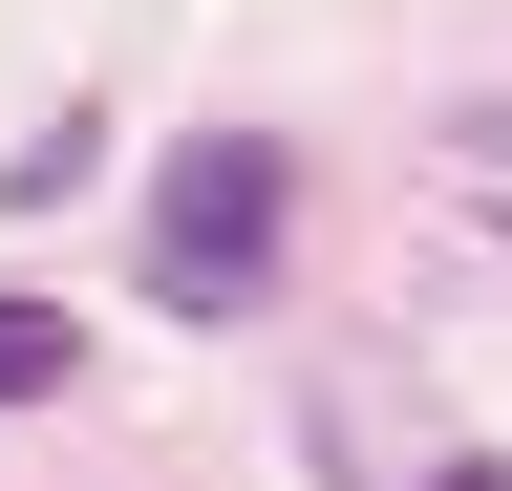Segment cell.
<instances>
[{
    "label": "cell",
    "mask_w": 512,
    "mask_h": 491,
    "mask_svg": "<svg viewBox=\"0 0 512 491\" xmlns=\"http://www.w3.org/2000/svg\"><path fill=\"white\" fill-rule=\"evenodd\" d=\"M86 171H107V107H64V129H22V171H0V214H64Z\"/></svg>",
    "instance_id": "3957f363"
},
{
    "label": "cell",
    "mask_w": 512,
    "mask_h": 491,
    "mask_svg": "<svg viewBox=\"0 0 512 491\" xmlns=\"http://www.w3.org/2000/svg\"><path fill=\"white\" fill-rule=\"evenodd\" d=\"M86 385V321H64V299H0V406H64Z\"/></svg>",
    "instance_id": "7a4b0ae2"
},
{
    "label": "cell",
    "mask_w": 512,
    "mask_h": 491,
    "mask_svg": "<svg viewBox=\"0 0 512 491\" xmlns=\"http://www.w3.org/2000/svg\"><path fill=\"white\" fill-rule=\"evenodd\" d=\"M278 235H299V150L278 129H171V171H150V299L171 321L278 299Z\"/></svg>",
    "instance_id": "6da1fadb"
},
{
    "label": "cell",
    "mask_w": 512,
    "mask_h": 491,
    "mask_svg": "<svg viewBox=\"0 0 512 491\" xmlns=\"http://www.w3.org/2000/svg\"><path fill=\"white\" fill-rule=\"evenodd\" d=\"M427 491H512V449H448V470H427Z\"/></svg>",
    "instance_id": "277c9868"
}]
</instances>
